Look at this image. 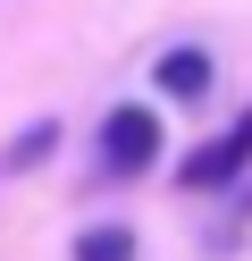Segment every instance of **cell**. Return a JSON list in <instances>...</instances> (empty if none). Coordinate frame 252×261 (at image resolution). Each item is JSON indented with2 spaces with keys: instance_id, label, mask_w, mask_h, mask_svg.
Here are the masks:
<instances>
[{
  "instance_id": "6da1fadb",
  "label": "cell",
  "mask_w": 252,
  "mask_h": 261,
  "mask_svg": "<svg viewBox=\"0 0 252 261\" xmlns=\"http://www.w3.org/2000/svg\"><path fill=\"white\" fill-rule=\"evenodd\" d=\"M151 160H160V110L118 101L101 118V177H143Z\"/></svg>"
},
{
  "instance_id": "7a4b0ae2",
  "label": "cell",
  "mask_w": 252,
  "mask_h": 261,
  "mask_svg": "<svg viewBox=\"0 0 252 261\" xmlns=\"http://www.w3.org/2000/svg\"><path fill=\"white\" fill-rule=\"evenodd\" d=\"M252 169V110L227 126V135H210V143H193V152L177 160V186L185 194H218V186H235V177Z\"/></svg>"
},
{
  "instance_id": "3957f363",
  "label": "cell",
  "mask_w": 252,
  "mask_h": 261,
  "mask_svg": "<svg viewBox=\"0 0 252 261\" xmlns=\"http://www.w3.org/2000/svg\"><path fill=\"white\" fill-rule=\"evenodd\" d=\"M151 85H160L168 101H202V93H210V51H160Z\"/></svg>"
},
{
  "instance_id": "277c9868",
  "label": "cell",
  "mask_w": 252,
  "mask_h": 261,
  "mask_svg": "<svg viewBox=\"0 0 252 261\" xmlns=\"http://www.w3.org/2000/svg\"><path fill=\"white\" fill-rule=\"evenodd\" d=\"M50 152H59V126H50V118H34L25 135H17L9 152H0V177H25V169H42Z\"/></svg>"
},
{
  "instance_id": "5b68a950",
  "label": "cell",
  "mask_w": 252,
  "mask_h": 261,
  "mask_svg": "<svg viewBox=\"0 0 252 261\" xmlns=\"http://www.w3.org/2000/svg\"><path fill=\"white\" fill-rule=\"evenodd\" d=\"M76 261H134V227H84V236H76Z\"/></svg>"
}]
</instances>
